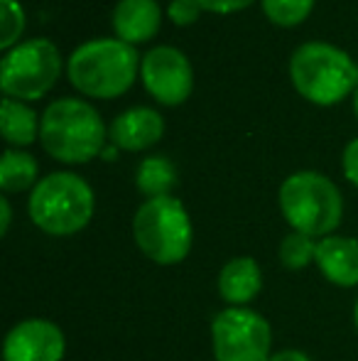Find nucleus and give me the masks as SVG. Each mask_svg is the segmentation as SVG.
I'll return each instance as SVG.
<instances>
[{
  "label": "nucleus",
  "instance_id": "18",
  "mask_svg": "<svg viewBox=\"0 0 358 361\" xmlns=\"http://www.w3.org/2000/svg\"><path fill=\"white\" fill-rule=\"evenodd\" d=\"M314 258H317V243L312 236L300 233V231H292L282 238L280 261L285 268H290V271H302V268L309 266Z\"/></svg>",
  "mask_w": 358,
  "mask_h": 361
},
{
  "label": "nucleus",
  "instance_id": "25",
  "mask_svg": "<svg viewBox=\"0 0 358 361\" xmlns=\"http://www.w3.org/2000/svg\"><path fill=\"white\" fill-rule=\"evenodd\" d=\"M0 214H3V221H0V233H8V226H10V202L0 200Z\"/></svg>",
  "mask_w": 358,
  "mask_h": 361
},
{
  "label": "nucleus",
  "instance_id": "6",
  "mask_svg": "<svg viewBox=\"0 0 358 361\" xmlns=\"http://www.w3.org/2000/svg\"><path fill=\"white\" fill-rule=\"evenodd\" d=\"M133 236L150 261L158 266H174L191 251L189 214L177 197H155L135 212Z\"/></svg>",
  "mask_w": 358,
  "mask_h": 361
},
{
  "label": "nucleus",
  "instance_id": "11",
  "mask_svg": "<svg viewBox=\"0 0 358 361\" xmlns=\"http://www.w3.org/2000/svg\"><path fill=\"white\" fill-rule=\"evenodd\" d=\"M165 121L155 109L148 106H133L115 116L108 128V138L115 147L123 150H148L162 138Z\"/></svg>",
  "mask_w": 358,
  "mask_h": 361
},
{
  "label": "nucleus",
  "instance_id": "12",
  "mask_svg": "<svg viewBox=\"0 0 358 361\" xmlns=\"http://www.w3.org/2000/svg\"><path fill=\"white\" fill-rule=\"evenodd\" d=\"M160 23H162V10L158 0H118L110 18L113 32L128 44L153 39V35L160 30Z\"/></svg>",
  "mask_w": 358,
  "mask_h": 361
},
{
  "label": "nucleus",
  "instance_id": "20",
  "mask_svg": "<svg viewBox=\"0 0 358 361\" xmlns=\"http://www.w3.org/2000/svg\"><path fill=\"white\" fill-rule=\"evenodd\" d=\"M25 30V10L20 0H0V49H13L20 44Z\"/></svg>",
  "mask_w": 358,
  "mask_h": 361
},
{
  "label": "nucleus",
  "instance_id": "10",
  "mask_svg": "<svg viewBox=\"0 0 358 361\" xmlns=\"http://www.w3.org/2000/svg\"><path fill=\"white\" fill-rule=\"evenodd\" d=\"M64 334L49 319H23L5 337L3 361H62Z\"/></svg>",
  "mask_w": 358,
  "mask_h": 361
},
{
  "label": "nucleus",
  "instance_id": "27",
  "mask_svg": "<svg viewBox=\"0 0 358 361\" xmlns=\"http://www.w3.org/2000/svg\"><path fill=\"white\" fill-rule=\"evenodd\" d=\"M354 322H356V327H358V300H356V310H354Z\"/></svg>",
  "mask_w": 358,
  "mask_h": 361
},
{
  "label": "nucleus",
  "instance_id": "23",
  "mask_svg": "<svg viewBox=\"0 0 358 361\" xmlns=\"http://www.w3.org/2000/svg\"><path fill=\"white\" fill-rule=\"evenodd\" d=\"M344 175L351 185L358 187V138L351 140L344 150Z\"/></svg>",
  "mask_w": 358,
  "mask_h": 361
},
{
  "label": "nucleus",
  "instance_id": "1",
  "mask_svg": "<svg viewBox=\"0 0 358 361\" xmlns=\"http://www.w3.org/2000/svg\"><path fill=\"white\" fill-rule=\"evenodd\" d=\"M106 135L108 130L98 111L82 99H57L42 114V147L54 160L67 165H82L101 155Z\"/></svg>",
  "mask_w": 358,
  "mask_h": 361
},
{
  "label": "nucleus",
  "instance_id": "14",
  "mask_svg": "<svg viewBox=\"0 0 358 361\" xmlns=\"http://www.w3.org/2000/svg\"><path fill=\"white\" fill-rule=\"evenodd\" d=\"M260 286H263V276H260V268L253 258H234V261H229L221 268L219 293L231 307L248 305L260 293Z\"/></svg>",
  "mask_w": 358,
  "mask_h": 361
},
{
  "label": "nucleus",
  "instance_id": "2",
  "mask_svg": "<svg viewBox=\"0 0 358 361\" xmlns=\"http://www.w3.org/2000/svg\"><path fill=\"white\" fill-rule=\"evenodd\" d=\"M67 74L74 89L91 99H115L133 86L138 52L118 37L91 39L69 54Z\"/></svg>",
  "mask_w": 358,
  "mask_h": 361
},
{
  "label": "nucleus",
  "instance_id": "5",
  "mask_svg": "<svg viewBox=\"0 0 358 361\" xmlns=\"http://www.w3.org/2000/svg\"><path fill=\"white\" fill-rule=\"evenodd\" d=\"M280 209L295 231L326 238L341 224L344 200L329 177L302 170L282 182Z\"/></svg>",
  "mask_w": 358,
  "mask_h": 361
},
{
  "label": "nucleus",
  "instance_id": "13",
  "mask_svg": "<svg viewBox=\"0 0 358 361\" xmlns=\"http://www.w3.org/2000/svg\"><path fill=\"white\" fill-rule=\"evenodd\" d=\"M317 266L334 286H358V241L349 236H326L317 243Z\"/></svg>",
  "mask_w": 358,
  "mask_h": 361
},
{
  "label": "nucleus",
  "instance_id": "22",
  "mask_svg": "<svg viewBox=\"0 0 358 361\" xmlns=\"http://www.w3.org/2000/svg\"><path fill=\"white\" fill-rule=\"evenodd\" d=\"M253 0H199V5L209 13H219V15H226V13H236V10H243Z\"/></svg>",
  "mask_w": 358,
  "mask_h": 361
},
{
  "label": "nucleus",
  "instance_id": "4",
  "mask_svg": "<svg viewBox=\"0 0 358 361\" xmlns=\"http://www.w3.org/2000/svg\"><path fill=\"white\" fill-rule=\"evenodd\" d=\"M34 226L52 236H72L94 216V192L74 172H52L34 185L27 202Z\"/></svg>",
  "mask_w": 358,
  "mask_h": 361
},
{
  "label": "nucleus",
  "instance_id": "15",
  "mask_svg": "<svg viewBox=\"0 0 358 361\" xmlns=\"http://www.w3.org/2000/svg\"><path fill=\"white\" fill-rule=\"evenodd\" d=\"M39 126L42 121L37 118L30 106H25L23 101L15 99H3L0 106V130H3V138L10 145H30L37 140Z\"/></svg>",
  "mask_w": 358,
  "mask_h": 361
},
{
  "label": "nucleus",
  "instance_id": "3",
  "mask_svg": "<svg viewBox=\"0 0 358 361\" xmlns=\"http://www.w3.org/2000/svg\"><path fill=\"white\" fill-rule=\"evenodd\" d=\"M290 79L297 94L317 106L344 101L358 86L356 62L329 42H305L290 57Z\"/></svg>",
  "mask_w": 358,
  "mask_h": 361
},
{
  "label": "nucleus",
  "instance_id": "16",
  "mask_svg": "<svg viewBox=\"0 0 358 361\" xmlns=\"http://www.w3.org/2000/svg\"><path fill=\"white\" fill-rule=\"evenodd\" d=\"M37 160L30 152L23 150H5L0 157V187L3 192H25L37 185Z\"/></svg>",
  "mask_w": 358,
  "mask_h": 361
},
{
  "label": "nucleus",
  "instance_id": "9",
  "mask_svg": "<svg viewBox=\"0 0 358 361\" xmlns=\"http://www.w3.org/2000/svg\"><path fill=\"white\" fill-rule=\"evenodd\" d=\"M140 76L148 94L162 106L184 104L194 86V72L186 54L170 44H160L143 54Z\"/></svg>",
  "mask_w": 358,
  "mask_h": 361
},
{
  "label": "nucleus",
  "instance_id": "19",
  "mask_svg": "<svg viewBox=\"0 0 358 361\" xmlns=\"http://www.w3.org/2000/svg\"><path fill=\"white\" fill-rule=\"evenodd\" d=\"M263 3V13L268 15L270 23L280 25V27H295V25L305 23L307 15L314 8V0H260Z\"/></svg>",
  "mask_w": 358,
  "mask_h": 361
},
{
  "label": "nucleus",
  "instance_id": "26",
  "mask_svg": "<svg viewBox=\"0 0 358 361\" xmlns=\"http://www.w3.org/2000/svg\"><path fill=\"white\" fill-rule=\"evenodd\" d=\"M354 114H356V118H358V86H356V91H354Z\"/></svg>",
  "mask_w": 358,
  "mask_h": 361
},
{
  "label": "nucleus",
  "instance_id": "8",
  "mask_svg": "<svg viewBox=\"0 0 358 361\" xmlns=\"http://www.w3.org/2000/svg\"><path fill=\"white\" fill-rule=\"evenodd\" d=\"M211 342L219 361H268L272 332L263 314L229 307L211 322Z\"/></svg>",
  "mask_w": 358,
  "mask_h": 361
},
{
  "label": "nucleus",
  "instance_id": "24",
  "mask_svg": "<svg viewBox=\"0 0 358 361\" xmlns=\"http://www.w3.org/2000/svg\"><path fill=\"white\" fill-rule=\"evenodd\" d=\"M268 361H312L305 352H297V349H285V352L272 354Z\"/></svg>",
  "mask_w": 358,
  "mask_h": 361
},
{
  "label": "nucleus",
  "instance_id": "7",
  "mask_svg": "<svg viewBox=\"0 0 358 361\" xmlns=\"http://www.w3.org/2000/svg\"><path fill=\"white\" fill-rule=\"evenodd\" d=\"M62 74V54L47 37L25 39L8 49L0 62V89L5 99H42Z\"/></svg>",
  "mask_w": 358,
  "mask_h": 361
},
{
  "label": "nucleus",
  "instance_id": "21",
  "mask_svg": "<svg viewBox=\"0 0 358 361\" xmlns=\"http://www.w3.org/2000/svg\"><path fill=\"white\" fill-rule=\"evenodd\" d=\"M201 5L199 0H172L167 8V15L174 25H191L199 20L201 15Z\"/></svg>",
  "mask_w": 358,
  "mask_h": 361
},
{
  "label": "nucleus",
  "instance_id": "17",
  "mask_svg": "<svg viewBox=\"0 0 358 361\" xmlns=\"http://www.w3.org/2000/svg\"><path fill=\"white\" fill-rule=\"evenodd\" d=\"M177 182V170L174 165L162 155H150L145 157L138 165V172H135V185L143 192L148 200H155V197H167L170 190Z\"/></svg>",
  "mask_w": 358,
  "mask_h": 361
}]
</instances>
